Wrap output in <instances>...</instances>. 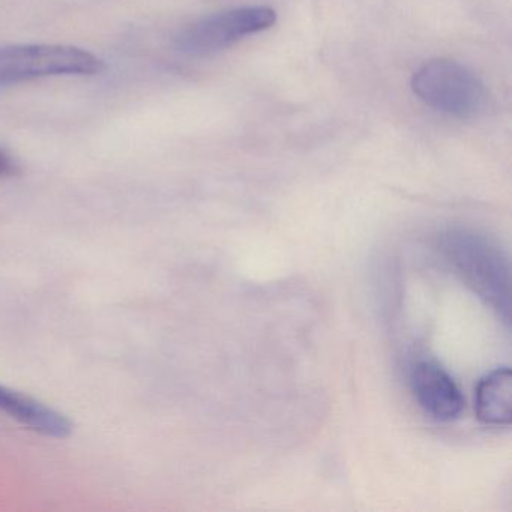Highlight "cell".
Instances as JSON below:
<instances>
[{
  "instance_id": "1",
  "label": "cell",
  "mask_w": 512,
  "mask_h": 512,
  "mask_svg": "<svg viewBox=\"0 0 512 512\" xmlns=\"http://www.w3.org/2000/svg\"><path fill=\"white\" fill-rule=\"evenodd\" d=\"M412 89L431 109L458 119L478 118L488 103L482 80L469 68L448 59L422 65L413 74Z\"/></svg>"
},
{
  "instance_id": "2",
  "label": "cell",
  "mask_w": 512,
  "mask_h": 512,
  "mask_svg": "<svg viewBox=\"0 0 512 512\" xmlns=\"http://www.w3.org/2000/svg\"><path fill=\"white\" fill-rule=\"evenodd\" d=\"M106 65L97 56L71 46L23 44L0 47V86L58 76H97Z\"/></svg>"
},
{
  "instance_id": "3",
  "label": "cell",
  "mask_w": 512,
  "mask_h": 512,
  "mask_svg": "<svg viewBox=\"0 0 512 512\" xmlns=\"http://www.w3.org/2000/svg\"><path fill=\"white\" fill-rule=\"evenodd\" d=\"M445 251L464 281L491 307L509 317V269L505 257L484 236L451 232Z\"/></svg>"
},
{
  "instance_id": "4",
  "label": "cell",
  "mask_w": 512,
  "mask_h": 512,
  "mask_svg": "<svg viewBox=\"0 0 512 512\" xmlns=\"http://www.w3.org/2000/svg\"><path fill=\"white\" fill-rule=\"evenodd\" d=\"M275 22L277 13L269 7H244L215 14L187 26L176 37V49L193 58L214 55L244 38L268 31Z\"/></svg>"
},
{
  "instance_id": "5",
  "label": "cell",
  "mask_w": 512,
  "mask_h": 512,
  "mask_svg": "<svg viewBox=\"0 0 512 512\" xmlns=\"http://www.w3.org/2000/svg\"><path fill=\"white\" fill-rule=\"evenodd\" d=\"M410 386L421 409L437 421L460 416L464 401L452 377L439 365L421 361L412 368Z\"/></svg>"
},
{
  "instance_id": "6",
  "label": "cell",
  "mask_w": 512,
  "mask_h": 512,
  "mask_svg": "<svg viewBox=\"0 0 512 512\" xmlns=\"http://www.w3.org/2000/svg\"><path fill=\"white\" fill-rule=\"evenodd\" d=\"M0 412L37 433L55 439H67L73 433V422L47 404L0 385Z\"/></svg>"
},
{
  "instance_id": "7",
  "label": "cell",
  "mask_w": 512,
  "mask_h": 512,
  "mask_svg": "<svg viewBox=\"0 0 512 512\" xmlns=\"http://www.w3.org/2000/svg\"><path fill=\"white\" fill-rule=\"evenodd\" d=\"M475 410L479 421L494 427L512 421V374L508 367L496 368L478 383Z\"/></svg>"
},
{
  "instance_id": "8",
  "label": "cell",
  "mask_w": 512,
  "mask_h": 512,
  "mask_svg": "<svg viewBox=\"0 0 512 512\" xmlns=\"http://www.w3.org/2000/svg\"><path fill=\"white\" fill-rule=\"evenodd\" d=\"M22 173L19 163L5 149H0V179L16 178Z\"/></svg>"
}]
</instances>
